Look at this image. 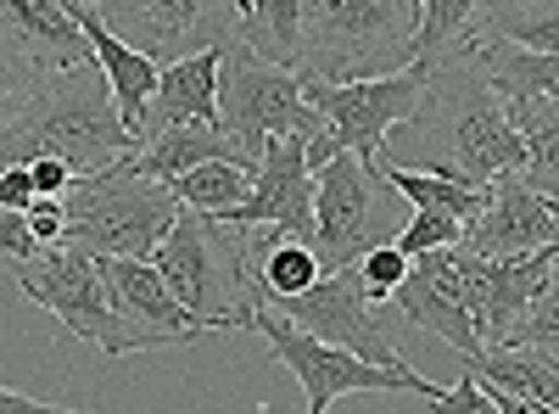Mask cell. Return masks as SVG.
<instances>
[{"label": "cell", "mask_w": 559, "mask_h": 414, "mask_svg": "<svg viewBox=\"0 0 559 414\" xmlns=\"http://www.w3.org/2000/svg\"><path fill=\"white\" fill-rule=\"evenodd\" d=\"M174 123H218V51H202V57H185V62H168L157 73V96L140 118V141H152L157 129H174Z\"/></svg>", "instance_id": "obj_21"}, {"label": "cell", "mask_w": 559, "mask_h": 414, "mask_svg": "<svg viewBox=\"0 0 559 414\" xmlns=\"http://www.w3.org/2000/svg\"><path fill=\"white\" fill-rule=\"evenodd\" d=\"M96 17L107 28L134 23L140 28L134 51L152 57L157 68L224 51L236 39V0H140V7H96Z\"/></svg>", "instance_id": "obj_12"}, {"label": "cell", "mask_w": 559, "mask_h": 414, "mask_svg": "<svg viewBox=\"0 0 559 414\" xmlns=\"http://www.w3.org/2000/svg\"><path fill=\"white\" fill-rule=\"evenodd\" d=\"M492 392V387H487ZM492 403H498V414H554V409H543V403H526V398H509V392H492Z\"/></svg>", "instance_id": "obj_39"}, {"label": "cell", "mask_w": 559, "mask_h": 414, "mask_svg": "<svg viewBox=\"0 0 559 414\" xmlns=\"http://www.w3.org/2000/svg\"><path fill=\"white\" fill-rule=\"evenodd\" d=\"M179 218V202L157 179H140L129 168V157L118 168L84 174L62 197V247L84 252L90 263L107 258H134L152 263V252L163 247V236Z\"/></svg>", "instance_id": "obj_4"}, {"label": "cell", "mask_w": 559, "mask_h": 414, "mask_svg": "<svg viewBox=\"0 0 559 414\" xmlns=\"http://www.w3.org/2000/svg\"><path fill=\"white\" fill-rule=\"evenodd\" d=\"M426 409H431V414H498L492 392H487L476 376H464V370H459L453 387H437V392L426 398Z\"/></svg>", "instance_id": "obj_32"}, {"label": "cell", "mask_w": 559, "mask_h": 414, "mask_svg": "<svg viewBox=\"0 0 559 414\" xmlns=\"http://www.w3.org/2000/svg\"><path fill=\"white\" fill-rule=\"evenodd\" d=\"M28 179H34V197H45V202H62L68 186H73L68 163H57V157H34L28 163Z\"/></svg>", "instance_id": "obj_36"}, {"label": "cell", "mask_w": 559, "mask_h": 414, "mask_svg": "<svg viewBox=\"0 0 559 414\" xmlns=\"http://www.w3.org/2000/svg\"><path fill=\"white\" fill-rule=\"evenodd\" d=\"M459 281H464V303H471V331L487 347H503L509 331L526 319V308L537 303L543 281H548V263L559 258V247H543V252H526V258H471L459 252Z\"/></svg>", "instance_id": "obj_13"}, {"label": "cell", "mask_w": 559, "mask_h": 414, "mask_svg": "<svg viewBox=\"0 0 559 414\" xmlns=\"http://www.w3.org/2000/svg\"><path fill=\"white\" fill-rule=\"evenodd\" d=\"M152 269L163 274V286L174 292V303L197 319V331H252L258 314V286L247 274L241 241L218 229L202 213L174 218V229L163 236V247L152 252Z\"/></svg>", "instance_id": "obj_5"}, {"label": "cell", "mask_w": 559, "mask_h": 414, "mask_svg": "<svg viewBox=\"0 0 559 414\" xmlns=\"http://www.w3.org/2000/svg\"><path fill=\"white\" fill-rule=\"evenodd\" d=\"M258 186V168H241V163H202L191 168L185 179H174V202L185 213H202V218H224V213H236Z\"/></svg>", "instance_id": "obj_28"}, {"label": "cell", "mask_w": 559, "mask_h": 414, "mask_svg": "<svg viewBox=\"0 0 559 414\" xmlns=\"http://www.w3.org/2000/svg\"><path fill=\"white\" fill-rule=\"evenodd\" d=\"M403 281H408V258L397 247H376L369 258H358V286H364V297L376 308H386Z\"/></svg>", "instance_id": "obj_31"}, {"label": "cell", "mask_w": 559, "mask_h": 414, "mask_svg": "<svg viewBox=\"0 0 559 414\" xmlns=\"http://www.w3.org/2000/svg\"><path fill=\"white\" fill-rule=\"evenodd\" d=\"M419 0H302L297 73L319 84L386 79L414 62Z\"/></svg>", "instance_id": "obj_3"}, {"label": "cell", "mask_w": 559, "mask_h": 414, "mask_svg": "<svg viewBox=\"0 0 559 414\" xmlns=\"http://www.w3.org/2000/svg\"><path fill=\"white\" fill-rule=\"evenodd\" d=\"M464 376H476L492 392L526 398L559 414V358L537 353V347H487L476 358H464Z\"/></svg>", "instance_id": "obj_22"}, {"label": "cell", "mask_w": 559, "mask_h": 414, "mask_svg": "<svg viewBox=\"0 0 559 414\" xmlns=\"http://www.w3.org/2000/svg\"><path fill=\"white\" fill-rule=\"evenodd\" d=\"M392 308L408 319L414 331L442 336L459 358H476L481 342L471 331V303H464V281H459V258L453 252H426L408 263V281L392 292Z\"/></svg>", "instance_id": "obj_15"}, {"label": "cell", "mask_w": 559, "mask_h": 414, "mask_svg": "<svg viewBox=\"0 0 559 414\" xmlns=\"http://www.w3.org/2000/svg\"><path fill=\"white\" fill-rule=\"evenodd\" d=\"M28 208H34L28 168H0V213H28Z\"/></svg>", "instance_id": "obj_37"}, {"label": "cell", "mask_w": 559, "mask_h": 414, "mask_svg": "<svg viewBox=\"0 0 559 414\" xmlns=\"http://www.w3.org/2000/svg\"><path fill=\"white\" fill-rule=\"evenodd\" d=\"M0 45L28 62L39 79L90 68V45L68 12V0H0Z\"/></svg>", "instance_id": "obj_17"}, {"label": "cell", "mask_w": 559, "mask_h": 414, "mask_svg": "<svg viewBox=\"0 0 559 414\" xmlns=\"http://www.w3.org/2000/svg\"><path fill=\"white\" fill-rule=\"evenodd\" d=\"M236 39L280 73H297L302 57V0H236Z\"/></svg>", "instance_id": "obj_23"}, {"label": "cell", "mask_w": 559, "mask_h": 414, "mask_svg": "<svg viewBox=\"0 0 559 414\" xmlns=\"http://www.w3.org/2000/svg\"><path fill=\"white\" fill-rule=\"evenodd\" d=\"M218 129L247 157H263L269 141H313L324 134V118L302 102V79L263 68L241 39H229L218 51Z\"/></svg>", "instance_id": "obj_6"}, {"label": "cell", "mask_w": 559, "mask_h": 414, "mask_svg": "<svg viewBox=\"0 0 559 414\" xmlns=\"http://www.w3.org/2000/svg\"><path fill=\"white\" fill-rule=\"evenodd\" d=\"M252 331L302 381V398H308L302 414H324L336 398H358V392H414V398L437 392V381H426L419 370H376V364H364V358H353V353H342L331 342H313L308 331H297L280 314H269L263 297H258V314H252Z\"/></svg>", "instance_id": "obj_10"}, {"label": "cell", "mask_w": 559, "mask_h": 414, "mask_svg": "<svg viewBox=\"0 0 559 414\" xmlns=\"http://www.w3.org/2000/svg\"><path fill=\"white\" fill-rule=\"evenodd\" d=\"M476 45H515V51H532V57H559V0L481 7Z\"/></svg>", "instance_id": "obj_26"}, {"label": "cell", "mask_w": 559, "mask_h": 414, "mask_svg": "<svg viewBox=\"0 0 559 414\" xmlns=\"http://www.w3.org/2000/svg\"><path fill=\"white\" fill-rule=\"evenodd\" d=\"M0 414H90V409H62V403H39L28 392H12L0 387Z\"/></svg>", "instance_id": "obj_38"}, {"label": "cell", "mask_w": 559, "mask_h": 414, "mask_svg": "<svg viewBox=\"0 0 559 414\" xmlns=\"http://www.w3.org/2000/svg\"><path fill=\"white\" fill-rule=\"evenodd\" d=\"M471 68L487 79V90L503 107L559 102V57H532V51H515V45H476Z\"/></svg>", "instance_id": "obj_24"}, {"label": "cell", "mask_w": 559, "mask_h": 414, "mask_svg": "<svg viewBox=\"0 0 559 414\" xmlns=\"http://www.w3.org/2000/svg\"><path fill=\"white\" fill-rule=\"evenodd\" d=\"M129 134L112 113L107 79L90 68L51 73L34 84V96L0 118V168H28L34 157H57L68 163L73 179L118 168L129 157Z\"/></svg>", "instance_id": "obj_1"}, {"label": "cell", "mask_w": 559, "mask_h": 414, "mask_svg": "<svg viewBox=\"0 0 559 414\" xmlns=\"http://www.w3.org/2000/svg\"><path fill=\"white\" fill-rule=\"evenodd\" d=\"M68 12H73L84 45H90V62H96V73L107 79L112 113H118L129 146H134L140 118H146V107H152V96H157V73H163V68H157L152 57H140L123 34H112V28L96 17V7H90V0H68Z\"/></svg>", "instance_id": "obj_19"}, {"label": "cell", "mask_w": 559, "mask_h": 414, "mask_svg": "<svg viewBox=\"0 0 559 414\" xmlns=\"http://www.w3.org/2000/svg\"><path fill=\"white\" fill-rule=\"evenodd\" d=\"M464 241V224L459 218H437V213H414L397 236H392V247L414 263V258H426V252H453Z\"/></svg>", "instance_id": "obj_30"}, {"label": "cell", "mask_w": 559, "mask_h": 414, "mask_svg": "<svg viewBox=\"0 0 559 414\" xmlns=\"http://www.w3.org/2000/svg\"><path fill=\"white\" fill-rule=\"evenodd\" d=\"M376 179L386 191H397L414 213H437V218H459L464 229H471L487 208V191H471V186H453V179H437V174H419V168H403L386 146L376 152Z\"/></svg>", "instance_id": "obj_25"}, {"label": "cell", "mask_w": 559, "mask_h": 414, "mask_svg": "<svg viewBox=\"0 0 559 414\" xmlns=\"http://www.w3.org/2000/svg\"><path fill=\"white\" fill-rule=\"evenodd\" d=\"M419 123H431L448 146V157H437L419 174L453 179V186H471V191H487L498 174H526V146H521L515 123H509V107L487 90V79L471 68V57L431 68Z\"/></svg>", "instance_id": "obj_2"}, {"label": "cell", "mask_w": 559, "mask_h": 414, "mask_svg": "<svg viewBox=\"0 0 559 414\" xmlns=\"http://www.w3.org/2000/svg\"><path fill=\"white\" fill-rule=\"evenodd\" d=\"M34 84H39V73H34L28 62H17L7 45H0V118L17 113V107L34 96Z\"/></svg>", "instance_id": "obj_33"}, {"label": "cell", "mask_w": 559, "mask_h": 414, "mask_svg": "<svg viewBox=\"0 0 559 414\" xmlns=\"http://www.w3.org/2000/svg\"><path fill=\"white\" fill-rule=\"evenodd\" d=\"M554 247H559V236H554Z\"/></svg>", "instance_id": "obj_41"}, {"label": "cell", "mask_w": 559, "mask_h": 414, "mask_svg": "<svg viewBox=\"0 0 559 414\" xmlns=\"http://www.w3.org/2000/svg\"><path fill=\"white\" fill-rule=\"evenodd\" d=\"M286 326L308 331L313 342H331L376 370H408V353L392 342V331L381 326V308L364 297L358 286V269H342V274H319V286L292 297L286 303Z\"/></svg>", "instance_id": "obj_11"}, {"label": "cell", "mask_w": 559, "mask_h": 414, "mask_svg": "<svg viewBox=\"0 0 559 414\" xmlns=\"http://www.w3.org/2000/svg\"><path fill=\"white\" fill-rule=\"evenodd\" d=\"M297 79H302V73H297ZM426 84H431V73L419 68V62H408L403 73L358 79V84H319V79H302V102L324 118V134H331L336 152L376 163V152L386 146V134H392L397 123H414V118H419Z\"/></svg>", "instance_id": "obj_9"}, {"label": "cell", "mask_w": 559, "mask_h": 414, "mask_svg": "<svg viewBox=\"0 0 559 414\" xmlns=\"http://www.w3.org/2000/svg\"><path fill=\"white\" fill-rule=\"evenodd\" d=\"M521 146H526V186L543 202H559V102H521L509 107Z\"/></svg>", "instance_id": "obj_27"}, {"label": "cell", "mask_w": 559, "mask_h": 414, "mask_svg": "<svg viewBox=\"0 0 559 414\" xmlns=\"http://www.w3.org/2000/svg\"><path fill=\"white\" fill-rule=\"evenodd\" d=\"M319 274L358 269L376 247H392V208L386 186L364 157H331L313 174V236H308Z\"/></svg>", "instance_id": "obj_7"}, {"label": "cell", "mask_w": 559, "mask_h": 414, "mask_svg": "<svg viewBox=\"0 0 559 414\" xmlns=\"http://www.w3.org/2000/svg\"><path fill=\"white\" fill-rule=\"evenodd\" d=\"M23 218H28V236H34L39 252H45V247H62V202L34 197V208H28Z\"/></svg>", "instance_id": "obj_35"}, {"label": "cell", "mask_w": 559, "mask_h": 414, "mask_svg": "<svg viewBox=\"0 0 559 414\" xmlns=\"http://www.w3.org/2000/svg\"><path fill=\"white\" fill-rule=\"evenodd\" d=\"M39 247H34V236H28V218L23 213H0V269H17V263H28Z\"/></svg>", "instance_id": "obj_34"}, {"label": "cell", "mask_w": 559, "mask_h": 414, "mask_svg": "<svg viewBox=\"0 0 559 414\" xmlns=\"http://www.w3.org/2000/svg\"><path fill=\"white\" fill-rule=\"evenodd\" d=\"M554 218H548V202L526 186L521 174H498L487 186V208L481 218L464 229L459 252L471 258H526V252H543L554 247Z\"/></svg>", "instance_id": "obj_16"}, {"label": "cell", "mask_w": 559, "mask_h": 414, "mask_svg": "<svg viewBox=\"0 0 559 414\" xmlns=\"http://www.w3.org/2000/svg\"><path fill=\"white\" fill-rule=\"evenodd\" d=\"M503 347H537V353H554L559 358V258L548 263V281L537 292V303L526 308V319L509 331Z\"/></svg>", "instance_id": "obj_29"}, {"label": "cell", "mask_w": 559, "mask_h": 414, "mask_svg": "<svg viewBox=\"0 0 559 414\" xmlns=\"http://www.w3.org/2000/svg\"><path fill=\"white\" fill-rule=\"evenodd\" d=\"M213 224L236 229V236H247V229H286V236L308 241L313 236V174L302 163V141H269L258 157L252 197Z\"/></svg>", "instance_id": "obj_14"}, {"label": "cell", "mask_w": 559, "mask_h": 414, "mask_svg": "<svg viewBox=\"0 0 559 414\" xmlns=\"http://www.w3.org/2000/svg\"><path fill=\"white\" fill-rule=\"evenodd\" d=\"M548 218H554V229H559V202H548Z\"/></svg>", "instance_id": "obj_40"}, {"label": "cell", "mask_w": 559, "mask_h": 414, "mask_svg": "<svg viewBox=\"0 0 559 414\" xmlns=\"http://www.w3.org/2000/svg\"><path fill=\"white\" fill-rule=\"evenodd\" d=\"M102 269V286L118 308L123 326L146 342V347H174V342H197V319L174 303V292L163 286V274L152 263H134V258H107Z\"/></svg>", "instance_id": "obj_18"}, {"label": "cell", "mask_w": 559, "mask_h": 414, "mask_svg": "<svg viewBox=\"0 0 559 414\" xmlns=\"http://www.w3.org/2000/svg\"><path fill=\"white\" fill-rule=\"evenodd\" d=\"M202 163H241V168H258V157H247V146H236L218 123H174V129H157L152 141H140L129 152V168L140 179H157V186H174L191 168Z\"/></svg>", "instance_id": "obj_20"}, {"label": "cell", "mask_w": 559, "mask_h": 414, "mask_svg": "<svg viewBox=\"0 0 559 414\" xmlns=\"http://www.w3.org/2000/svg\"><path fill=\"white\" fill-rule=\"evenodd\" d=\"M7 274L17 281V292H23L28 303H39L45 314H57L79 342L102 347V353H112V358L146 353V342H140L123 319H118V308H112V297H107V286H102V269L90 263L84 252H73V247H45V252H34L28 263H17V269H7Z\"/></svg>", "instance_id": "obj_8"}]
</instances>
